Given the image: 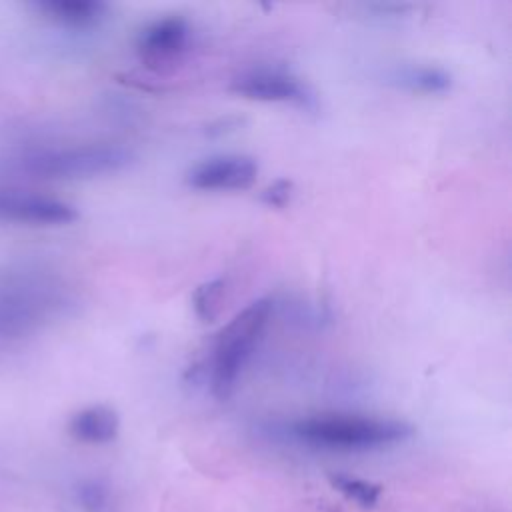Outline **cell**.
Listing matches in <instances>:
<instances>
[{
    "instance_id": "obj_1",
    "label": "cell",
    "mask_w": 512,
    "mask_h": 512,
    "mask_svg": "<svg viewBox=\"0 0 512 512\" xmlns=\"http://www.w3.org/2000/svg\"><path fill=\"white\" fill-rule=\"evenodd\" d=\"M298 440L330 450H376L404 442L414 428L404 420L358 414H318L292 424Z\"/></svg>"
},
{
    "instance_id": "obj_2",
    "label": "cell",
    "mask_w": 512,
    "mask_h": 512,
    "mask_svg": "<svg viewBox=\"0 0 512 512\" xmlns=\"http://www.w3.org/2000/svg\"><path fill=\"white\" fill-rule=\"evenodd\" d=\"M272 314V300L258 298L240 310L220 332L214 344L210 388L218 400H226L258 346Z\"/></svg>"
},
{
    "instance_id": "obj_3",
    "label": "cell",
    "mask_w": 512,
    "mask_h": 512,
    "mask_svg": "<svg viewBox=\"0 0 512 512\" xmlns=\"http://www.w3.org/2000/svg\"><path fill=\"white\" fill-rule=\"evenodd\" d=\"M132 152L116 144H82L66 148H42L22 156L20 166L36 178L76 180L114 174L130 166Z\"/></svg>"
},
{
    "instance_id": "obj_4",
    "label": "cell",
    "mask_w": 512,
    "mask_h": 512,
    "mask_svg": "<svg viewBox=\"0 0 512 512\" xmlns=\"http://www.w3.org/2000/svg\"><path fill=\"white\" fill-rule=\"evenodd\" d=\"M52 288L30 274L0 276V338H22L34 332L52 306Z\"/></svg>"
},
{
    "instance_id": "obj_5",
    "label": "cell",
    "mask_w": 512,
    "mask_h": 512,
    "mask_svg": "<svg viewBox=\"0 0 512 512\" xmlns=\"http://www.w3.org/2000/svg\"><path fill=\"white\" fill-rule=\"evenodd\" d=\"M192 28L182 16H166L150 22L136 38L140 60L152 70L178 60L190 46Z\"/></svg>"
},
{
    "instance_id": "obj_6",
    "label": "cell",
    "mask_w": 512,
    "mask_h": 512,
    "mask_svg": "<svg viewBox=\"0 0 512 512\" xmlns=\"http://www.w3.org/2000/svg\"><path fill=\"white\" fill-rule=\"evenodd\" d=\"M258 176V164L250 156H212L192 166L184 180L194 190H248Z\"/></svg>"
},
{
    "instance_id": "obj_7",
    "label": "cell",
    "mask_w": 512,
    "mask_h": 512,
    "mask_svg": "<svg viewBox=\"0 0 512 512\" xmlns=\"http://www.w3.org/2000/svg\"><path fill=\"white\" fill-rule=\"evenodd\" d=\"M230 92L258 102H292L312 106L314 96L298 78L280 70H252L230 82Z\"/></svg>"
},
{
    "instance_id": "obj_8",
    "label": "cell",
    "mask_w": 512,
    "mask_h": 512,
    "mask_svg": "<svg viewBox=\"0 0 512 512\" xmlns=\"http://www.w3.org/2000/svg\"><path fill=\"white\" fill-rule=\"evenodd\" d=\"M0 220L38 224V226H62L78 220V210L52 196L30 192H0Z\"/></svg>"
},
{
    "instance_id": "obj_9",
    "label": "cell",
    "mask_w": 512,
    "mask_h": 512,
    "mask_svg": "<svg viewBox=\"0 0 512 512\" xmlns=\"http://www.w3.org/2000/svg\"><path fill=\"white\" fill-rule=\"evenodd\" d=\"M118 430L120 418L116 410L104 404L86 406L68 422L70 436L84 444H108L118 436Z\"/></svg>"
},
{
    "instance_id": "obj_10",
    "label": "cell",
    "mask_w": 512,
    "mask_h": 512,
    "mask_svg": "<svg viewBox=\"0 0 512 512\" xmlns=\"http://www.w3.org/2000/svg\"><path fill=\"white\" fill-rule=\"evenodd\" d=\"M34 6L48 18L72 28L92 26L106 12V4L98 0H40Z\"/></svg>"
},
{
    "instance_id": "obj_11",
    "label": "cell",
    "mask_w": 512,
    "mask_h": 512,
    "mask_svg": "<svg viewBox=\"0 0 512 512\" xmlns=\"http://www.w3.org/2000/svg\"><path fill=\"white\" fill-rule=\"evenodd\" d=\"M394 80L400 86L422 94H442L452 86V76L438 66H406L396 72Z\"/></svg>"
},
{
    "instance_id": "obj_12",
    "label": "cell",
    "mask_w": 512,
    "mask_h": 512,
    "mask_svg": "<svg viewBox=\"0 0 512 512\" xmlns=\"http://www.w3.org/2000/svg\"><path fill=\"white\" fill-rule=\"evenodd\" d=\"M330 484L340 494H344L350 502H354L362 508H374L382 496V488L378 484L368 482L358 476H350V474H332Z\"/></svg>"
},
{
    "instance_id": "obj_13",
    "label": "cell",
    "mask_w": 512,
    "mask_h": 512,
    "mask_svg": "<svg viewBox=\"0 0 512 512\" xmlns=\"http://www.w3.org/2000/svg\"><path fill=\"white\" fill-rule=\"evenodd\" d=\"M224 292H226L224 278H212V280H206L200 286H196V290L192 294V308L200 322L216 320L220 306H222Z\"/></svg>"
},
{
    "instance_id": "obj_14",
    "label": "cell",
    "mask_w": 512,
    "mask_h": 512,
    "mask_svg": "<svg viewBox=\"0 0 512 512\" xmlns=\"http://www.w3.org/2000/svg\"><path fill=\"white\" fill-rule=\"evenodd\" d=\"M78 502L86 512H114V496L108 484L86 480L78 486Z\"/></svg>"
},
{
    "instance_id": "obj_15",
    "label": "cell",
    "mask_w": 512,
    "mask_h": 512,
    "mask_svg": "<svg viewBox=\"0 0 512 512\" xmlns=\"http://www.w3.org/2000/svg\"><path fill=\"white\" fill-rule=\"evenodd\" d=\"M292 190L294 184L286 178H280L260 192V200L270 208H284L292 198Z\"/></svg>"
},
{
    "instance_id": "obj_16",
    "label": "cell",
    "mask_w": 512,
    "mask_h": 512,
    "mask_svg": "<svg viewBox=\"0 0 512 512\" xmlns=\"http://www.w3.org/2000/svg\"><path fill=\"white\" fill-rule=\"evenodd\" d=\"M242 122H244V120L238 118V116L218 118V120H214V122H210V124L206 126V134H210V136H220V134H226V132H232V130L240 128Z\"/></svg>"
}]
</instances>
